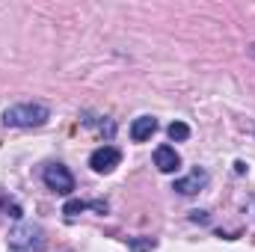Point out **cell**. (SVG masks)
Instances as JSON below:
<instances>
[{
	"instance_id": "1",
	"label": "cell",
	"mask_w": 255,
	"mask_h": 252,
	"mask_svg": "<svg viewBox=\"0 0 255 252\" xmlns=\"http://www.w3.org/2000/svg\"><path fill=\"white\" fill-rule=\"evenodd\" d=\"M51 119L45 104H12L3 110V125L9 127H42Z\"/></svg>"
},
{
	"instance_id": "2",
	"label": "cell",
	"mask_w": 255,
	"mask_h": 252,
	"mask_svg": "<svg viewBox=\"0 0 255 252\" xmlns=\"http://www.w3.org/2000/svg\"><path fill=\"white\" fill-rule=\"evenodd\" d=\"M45 232L36 223H21L9 232V252H42Z\"/></svg>"
},
{
	"instance_id": "3",
	"label": "cell",
	"mask_w": 255,
	"mask_h": 252,
	"mask_svg": "<svg viewBox=\"0 0 255 252\" xmlns=\"http://www.w3.org/2000/svg\"><path fill=\"white\" fill-rule=\"evenodd\" d=\"M42 181L48 184V190H54V193H60V196H68V193L74 190V175L65 169L63 163H51V166H45Z\"/></svg>"
},
{
	"instance_id": "4",
	"label": "cell",
	"mask_w": 255,
	"mask_h": 252,
	"mask_svg": "<svg viewBox=\"0 0 255 252\" xmlns=\"http://www.w3.org/2000/svg\"><path fill=\"white\" fill-rule=\"evenodd\" d=\"M119 163H122V151H119L116 145H101V148H95V151L89 154V166H92L98 175L113 172Z\"/></svg>"
},
{
	"instance_id": "5",
	"label": "cell",
	"mask_w": 255,
	"mask_h": 252,
	"mask_svg": "<svg viewBox=\"0 0 255 252\" xmlns=\"http://www.w3.org/2000/svg\"><path fill=\"white\" fill-rule=\"evenodd\" d=\"M154 166L169 175V172H178L181 169V157H178V151L172 145H157L154 148Z\"/></svg>"
},
{
	"instance_id": "6",
	"label": "cell",
	"mask_w": 255,
	"mask_h": 252,
	"mask_svg": "<svg viewBox=\"0 0 255 252\" xmlns=\"http://www.w3.org/2000/svg\"><path fill=\"white\" fill-rule=\"evenodd\" d=\"M205 184H208V172H205V169H193L187 178H178L172 190H178L181 196H193V193H199Z\"/></svg>"
},
{
	"instance_id": "7",
	"label": "cell",
	"mask_w": 255,
	"mask_h": 252,
	"mask_svg": "<svg viewBox=\"0 0 255 252\" xmlns=\"http://www.w3.org/2000/svg\"><path fill=\"white\" fill-rule=\"evenodd\" d=\"M154 130H157V119H154V116H139V119H133V125H130V139H133V142H145Z\"/></svg>"
},
{
	"instance_id": "8",
	"label": "cell",
	"mask_w": 255,
	"mask_h": 252,
	"mask_svg": "<svg viewBox=\"0 0 255 252\" xmlns=\"http://www.w3.org/2000/svg\"><path fill=\"white\" fill-rule=\"evenodd\" d=\"M86 208H89V202H80V199H68V202H65V208H63V214L68 217V220H74V217H77V214H83Z\"/></svg>"
},
{
	"instance_id": "9",
	"label": "cell",
	"mask_w": 255,
	"mask_h": 252,
	"mask_svg": "<svg viewBox=\"0 0 255 252\" xmlns=\"http://www.w3.org/2000/svg\"><path fill=\"white\" fill-rule=\"evenodd\" d=\"M166 133H169V139L181 142V139H187V136H190V127L184 125V122H172V125L166 127Z\"/></svg>"
},
{
	"instance_id": "10",
	"label": "cell",
	"mask_w": 255,
	"mask_h": 252,
	"mask_svg": "<svg viewBox=\"0 0 255 252\" xmlns=\"http://www.w3.org/2000/svg\"><path fill=\"white\" fill-rule=\"evenodd\" d=\"M128 247H130V252H151L157 247V241H154V238H136V241H130Z\"/></svg>"
}]
</instances>
